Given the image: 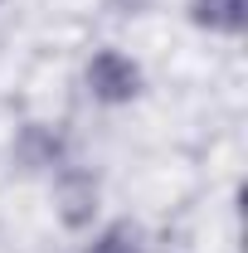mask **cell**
Masks as SVG:
<instances>
[{
	"label": "cell",
	"instance_id": "2",
	"mask_svg": "<svg viewBox=\"0 0 248 253\" xmlns=\"http://www.w3.org/2000/svg\"><path fill=\"white\" fill-rule=\"evenodd\" d=\"M248 20V0H195V25L219 34H239Z\"/></svg>",
	"mask_w": 248,
	"mask_h": 253
},
{
	"label": "cell",
	"instance_id": "1",
	"mask_svg": "<svg viewBox=\"0 0 248 253\" xmlns=\"http://www.w3.org/2000/svg\"><path fill=\"white\" fill-rule=\"evenodd\" d=\"M88 88H93V97H102V102H131L136 88H141V73H136V63L122 59L117 49H102V54L88 63Z\"/></svg>",
	"mask_w": 248,
	"mask_h": 253
},
{
	"label": "cell",
	"instance_id": "3",
	"mask_svg": "<svg viewBox=\"0 0 248 253\" xmlns=\"http://www.w3.org/2000/svg\"><path fill=\"white\" fill-rule=\"evenodd\" d=\"M59 200H63V219L73 224V229H78V224H88L93 219V200H97V190H93V180H88V175H68V180H63L59 185Z\"/></svg>",
	"mask_w": 248,
	"mask_h": 253
},
{
	"label": "cell",
	"instance_id": "4",
	"mask_svg": "<svg viewBox=\"0 0 248 253\" xmlns=\"http://www.w3.org/2000/svg\"><path fill=\"white\" fill-rule=\"evenodd\" d=\"M88 253H141V234H136L131 224H112Z\"/></svg>",
	"mask_w": 248,
	"mask_h": 253
}]
</instances>
